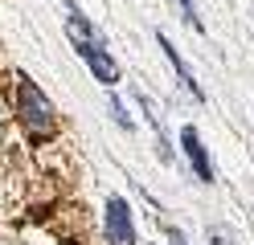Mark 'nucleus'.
<instances>
[{
	"instance_id": "6",
	"label": "nucleus",
	"mask_w": 254,
	"mask_h": 245,
	"mask_svg": "<svg viewBox=\"0 0 254 245\" xmlns=\"http://www.w3.org/2000/svg\"><path fill=\"white\" fill-rule=\"evenodd\" d=\"M135 102H139V110L148 114V123H152V131H156V155H160L164 163H172V147H168V135H164V119H160V110L152 106V98H148L144 90L135 94Z\"/></svg>"
},
{
	"instance_id": "5",
	"label": "nucleus",
	"mask_w": 254,
	"mask_h": 245,
	"mask_svg": "<svg viewBox=\"0 0 254 245\" xmlns=\"http://www.w3.org/2000/svg\"><path fill=\"white\" fill-rule=\"evenodd\" d=\"M156 45L164 49V57H168V65H172V70H177V78H181V86H185L189 94H193V102H205V90H201V82L193 78V70H189V61L181 57V49L172 45V41L164 37V33H156Z\"/></svg>"
},
{
	"instance_id": "10",
	"label": "nucleus",
	"mask_w": 254,
	"mask_h": 245,
	"mask_svg": "<svg viewBox=\"0 0 254 245\" xmlns=\"http://www.w3.org/2000/svg\"><path fill=\"white\" fill-rule=\"evenodd\" d=\"M164 233H168V241H172V245H189V237L181 233L177 225H164Z\"/></svg>"
},
{
	"instance_id": "8",
	"label": "nucleus",
	"mask_w": 254,
	"mask_h": 245,
	"mask_svg": "<svg viewBox=\"0 0 254 245\" xmlns=\"http://www.w3.org/2000/svg\"><path fill=\"white\" fill-rule=\"evenodd\" d=\"M177 8H181L185 25L193 29V33H205V21H201V12H197V4H193V0H177Z\"/></svg>"
},
{
	"instance_id": "7",
	"label": "nucleus",
	"mask_w": 254,
	"mask_h": 245,
	"mask_svg": "<svg viewBox=\"0 0 254 245\" xmlns=\"http://www.w3.org/2000/svg\"><path fill=\"white\" fill-rule=\"evenodd\" d=\"M205 241L209 245H238V233L230 225H205Z\"/></svg>"
},
{
	"instance_id": "9",
	"label": "nucleus",
	"mask_w": 254,
	"mask_h": 245,
	"mask_svg": "<svg viewBox=\"0 0 254 245\" xmlns=\"http://www.w3.org/2000/svg\"><path fill=\"white\" fill-rule=\"evenodd\" d=\"M107 110H111V119H115L123 131H135V123L127 119V110H123V102H119V98H111V102H107Z\"/></svg>"
},
{
	"instance_id": "2",
	"label": "nucleus",
	"mask_w": 254,
	"mask_h": 245,
	"mask_svg": "<svg viewBox=\"0 0 254 245\" xmlns=\"http://www.w3.org/2000/svg\"><path fill=\"white\" fill-rule=\"evenodd\" d=\"M17 114H21V127L29 131L33 143H45L58 135V119H54V102L41 94V86L29 74H17Z\"/></svg>"
},
{
	"instance_id": "1",
	"label": "nucleus",
	"mask_w": 254,
	"mask_h": 245,
	"mask_svg": "<svg viewBox=\"0 0 254 245\" xmlns=\"http://www.w3.org/2000/svg\"><path fill=\"white\" fill-rule=\"evenodd\" d=\"M62 4H66V37L74 45V53L90 65V74L99 78L103 86H115L119 82V65H115V57L107 53V37L82 16V8H78L74 0H62Z\"/></svg>"
},
{
	"instance_id": "3",
	"label": "nucleus",
	"mask_w": 254,
	"mask_h": 245,
	"mask_svg": "<svg viewBox=\"0 0 254 245\" xmlns=\"http://www.w3.org/2000/svg\"><path fill=\"white\" fill-rule=\"evenodd\" d=\"M103 233H107V245H135V221H131V204H127L123 196H107Z\"/></svg>"
},
{
	"instance_id": "4",
	"label": "nucleus",
	"mask_w": 254,
	"mask_h": 245,
	"mask_svg": "<svg viewBox=\"0 0 254 245\" xmlns=\"http://www.w3.org/2000/svg\"><path fill=\"white\" fill-rule=\"evenodd\" d=\"M181 147H185V159H189V168H193V176L201 180V184H213V159H209V151H205L201 131L193 123L181 127Z\"/></svg>"
}]
</instances>
